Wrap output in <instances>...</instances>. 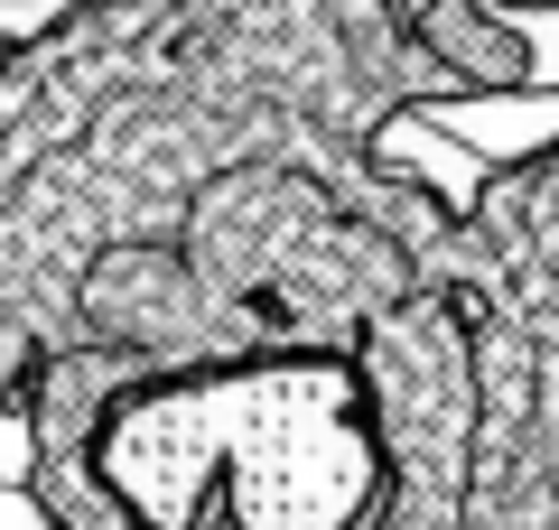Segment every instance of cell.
Returning <instances> with one entry per match:
<instances>
[{
	"instance_id": "1",
	"label": "cell",
	"mask_w": 559,
	"mask_h": 530,
	"mask_svg": "<svg viewBox=\"0 0 559 530\" xmlns=\"http://www.w3.org/2000/svg\"><path fill=\"white\" fill-rule=\"evenodd\" d=\"M466 103L411 0H84L0 47V400L121 279L187 252L215 186L280 149L382 140Z\"/></svg>"
},
{
	"instance_id": "2",
	"label": "cell",
	"mask_w": 559,
	"mask_h": 530,
	"mask_svg": "<svg viewBox=\"0 0 559 530\" xmlns=\"http://www.w3.org/2000/svg\"><path fill=\"white\" fill-rule=\"evenodd\" d=\"M503 10H522V20H540V10H559V0H503Z\"/></svg>"
},
{
	"instance_id": "3",
	"label": "cell",
	"mask_w": 559,
	"mask_h": 530,
	"mask_svg": "<svg viewBox=\"0 0 559 530\" xmlns=\"http://www.w3.org/2000/svg\"><path fill=\"white\" fill-rule=\"evenodd\" d=\"M0 10H38V0H0Z\"/></svg>"
}]
</instances>
